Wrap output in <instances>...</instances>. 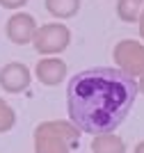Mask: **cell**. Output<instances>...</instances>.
<instances>
[{
  "label": "cell",
  "instance_id": "obj_1",
  "mask_svg": "<svg viewBox=\"0 0 144 153\" xmlns=\"http://www.w3.org/2000/svg\"><path fill=\"white\" fill-rule=\"evenodd\" d=\"M137 80L112 66L75 73L66 87L69 119L80 133H114L131 114L137 98Z\"/></svg>",
  "mask_w": 144,
  "mask_h": 153
},
{
  "label": "cell",
  "instance_id": "obj_2",
  "mask_svg": "<svg viewBox=\"0 0 144 153\" xmlns=\"http://www.w3.org/2000/svg\"><path fill=\"white\" fill-rule=\"evenodd\" d=\"M78 142V128L66 121H46L34 130V153H69Z\"/></svg>",
  "mask_w": 144,
  "mask_h": 153
},
{
  "label": "cell",
  "instance_id": "obj_3",
  "mask_svg": "<svg viewBox=\"0 0 144 153\" xmlns=\"http://www.w3.org/2000/svg\"><path fill=\"white\" fill-rule=\"evenodd\" d=\"M71 41V32L66 25L62 23H48V25L37 27L34 37H32V44H34V51L41 53V55H55V53H62Z\"/></svg>",
  "mask_w": 144,
  "mask_h": 153
},
{
  "label": "cell",
  "instance_id": "obj_4",
  "mask_svg": "<svg viewBox=\"0 0 144 153\" xmlns=\"http://www.w3.org/2000/svg\"><path fill=\"white\" fill-rule=\"evenodd\" d=\"M114 62L131 78H140L144 73V44L133 39L119 41L114 46Z\"/></svg>",
  "mask_w": 144,
  "mask_h": 153
},
{
  "label": "cell",
  "instance_id": "obj_5",
  "mask_svg": "<svg viewBox=\"0 0 144 153\" xmlns=\"http://www.w3.org/2000/svg\"><path fill=\"white\" fill-rule=\"evenodd\" d=\"M28 85H30V71H28L25 64L12 62L0 71V87L9 94H19Z\"/></svg>",
  "mask_w": 144,
  "mask_h": 153
},
{
  "label": "cell",
  "instance_id": "obj_6",
  "mask_svg": "<svg viewBox=\"0 0 144 153\" xmlns=\"http://www.w3.org/2000/svg\"><path fill=\"white\" fill-rule=\"evenodd\" d=\"M34 32H37V23L30 14H14L7 21V37L12 39V44H28V41H32Z\"/></svg>",
  "mask_w": 144,
  "mask_h": 153
},
{
  "label": "cell",
  "instance_id": "obj_7",
  "mask_svg": "<svg viewBox=\"0 0 144 153\" xmlns=\"http://www.w3.org/2000/svg\"><path fill=\"white\" fill-rule=\"evenodd\" d=\"M37 78L44 85H57L66 78V64L57 57H46L37 64Z\"/></svg>",
  "mask_w": 144,
  "mask_h": 153
},
{
  "label": "cell",
  "instance_id": "obj_8",
  "mask_svg": "<svg viewBox=\"0 0 144 153\" xmlns=\"http://www.w3.org/2000/svg\"><path fill=\"white\" fill-rule=\"evenodd\" d=\"M92 151L94 153H126V144H124V140H121L119 135L103 133V135H94Z\"/></svg>",
  "mask_w": 144,
  "mask_h": 153
},
{
  "label": "cell",
  "instance_id": "obj_9",
  "mask_svg": "<svg viewBox=\"0 0 144 153\" xmlns=\"http://www.w3.org/2000/svg\"><path fill=\"white\" fill-rule=\"evenodd\" d=\"M46 9L57 19H71L80 9V0H46Z\"/></svg>",
  "mask_w": 144,
  "mask_h": 153
},
{
  "label": "cell",
  "instance_id": "obj_10",
  "mask_svg": "<svg viewBox=\"0 0 144 153\" xmlns=\"http://www.w3.org/2000/svg\"><path fill=\"white\" fill-rule=\"evenodd\" d=\"M144 12V0H119L117 2V14L126 23L140 21V14Z\"/></svg>",
  "mask_w": 144,
  "mask_h": 153
},
{
  "label": "cell",
  "instance_id": "obj_11",
  "mask_svg": "<svg viewBox=\"0 0 144 153\" xmlns=\"http://www.w3.org/2000/svg\"><path fill=\"white\" fill-rule=\"evenodd\" d=\"M14 121H16V114H14V110L7 105L2 98H0V133H7V130H12Z\"/></svg>",
  "mask_w": 144,
  "mask_h": 153
},
{
  "label": "cell",
  "instance_id": "obj_12",
  "mask_svg": "<svg viewBox=\"0 0 144 153\" xmlns=\"http://www.w3.org/2000/svg\"><path fill=\"white\" fill-rule=\"evenodd\" d=\"M2 2V7H7V9H16V7H23L28 0H0Z\"/></svg>",
  "mask_w": 144,
  "mask_h": 153
},
{
  "label": "cell",
  "instance_id": "obj_13",
  "mask_svg": "<svg viewBox=\"0 0 144 153\" xmlns=\"http://www.w3.org/2000/svg\"><path fill=\"white\" fill-rule=\"evenodd\" d=\"M137 23H140V37L144 39V12L140 14V21H137Z\"/></svg>",
  "mask_w": 144,
  "mask_h": 153
},
{
  "label": "cell",
  "instance_id": "obj_14",
  "mask_svg": "<svg viewBox=\"0 0 144 153\" xmlns=\"http://www.w3.org/2000/svg\"><path fill=\"white\" fill-rule=\"evenodd\" d=\"M137 89H140V91H142V94H144V73H142V76H140V82H137Z\"/></svg>",
  "mask_w": 144,
  "mask_h": 153
},
{
  "label": "cell",
  "instance_id": "obj_15",
  "mask_svg": "<svg viewBox=\"0 0 144 153\" xmlns=\"http://www.w3.org/2000/svg\"><path fill=\"white\" fill-rule=\"evenodd\" d=\"M135 153H144V142H140L137 146H135Z\"/></svg>",
  "mask_w": 144,
  "mask_h": 153
}]
</instances>
